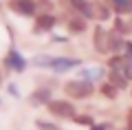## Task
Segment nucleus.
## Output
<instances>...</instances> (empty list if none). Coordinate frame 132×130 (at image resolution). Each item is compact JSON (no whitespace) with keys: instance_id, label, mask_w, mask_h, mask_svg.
Returning <instances> with one entry per match:
<instances>
[{"instance_id":"10","label":"nucleus","mask_w":132,"mask_h":130,"mask_svg":"<svg viewBox=\"0 0 132 130\" xmlns=\"http://www.w3.org/2000/svg\"><path fill=\"white\" fill-rule=\"evenodd\" d=\"M77 75H79V79H86V82L95 84V82H99V79H104L106 71L101 68V66H93V68H81Z\"/></svg>"},{"instance_id":"20","label":"nucleus","mask_w":132,"mask_h":130,"mask_svg":"<svg viewBox=\"0 0 132 130\" xmlns=\"http://www.w3.org/2000/svg\"><path fill=\"white\" fill-rule=\"evenodd\" d=\"M112 5L117 7L119 11H126V0H112Z\"/></svg>"},{"instance_id":"19","label":"nucleus","mask_w":132,"mask_h":130,"mask_svg":"<svg viewBox=\"0 0 132 130\" xmlns=\"http://www.w3.org/2000/svg\"><path fill=\"white\" fill-rule=\"evenodd\" d=\"M126 60H130L132 62V42H126V47H123V53H121Z\"/></svg>"},{"instance_id":"2","label":"nucleus","mask_w":132,"mask_h":130,"mask_svg":"<svg viewBox=\"0 0 132 130\" xmlns=\"http://www.w3.org/2000/svg\"><path fill=\"white\" fill-rule=\"evenodd\" d=\"M48 112H51L53 117H60V119H75L77 117V106L73 102H68V99H53V102H48Z\"/></svg>"},{"instance_id":"18","label":"nucleus","mask_w":132,"mask_h":130,"mask_svg":"<svg viewBox=\"0 0 132 130\" xmlns=\"http://www.w3.org/2000/svg\"><path fill=\"white\" fill-rule=\"evenodd\" d=\"M101 93H104V95H106L108 99H114V97H117V93H119V90L114 88V86H112L110 82H106V84H101Z\"/></svg>"},{"instance_id":"1","label":"nucleus","mask_w":132,"mask_h":130,"mask_svg":"<svg viewBox=\"0 0 132 130\" xmlns=\"http://www.w3.org/2000/svg\"><path fill=\"white\" fill-rule=\"evenodd\" d=\"M64 93L71 99H88L90 95L95 93V84L86 82V79H71V82L64 84Z\"/></svg>"},{"instance_id":"13","label":"nucleus","mask_w":132,"mask_h":130,"mask_svg":"<svg viewBox=\"0 0 132 130\" xmlns=\"http://www.w3.org/2000/svg\"><path fill=\"white\" fill-rule=\"evenodd\" d=\"M68 29H71V33H84L86 31V20L84 18H73L68 22Z\"/></svg>"},{"instance_id":"22","label":"nucleus","mask_w":132,"mask_h":130,"mask_svg":"<svg viewBox=\"0 0 132 130\" xmlns=\"http://www.w3.org/2000/svg\"><path fill=\"white\" fill-rule=\"evenodd\" d=\"M126 128H128V130H132V108L128 110V115H126Z\"/></svg>"},{"instance_id":"24","label":"nucleus","mask_w":132,"mask_h":130,"mask_svg":"<svg viewBox=\"0 0 132 130\" xmlns=\"http://www.w3.org/2000/svg\"><path fill=\"white\" fill-rule=\"evenodd\" d=\"M126 11H132V0H126Z\"/></svg>"},{"instance_id":"11","label":"nucleus","mask_w":132,"mask_h":130,"mask_svg":"<svg viewBox=\"0 0 132 130\" xmlns=\"http://www.w3.org/2000/svg\"><path fill=\"white\" fill-rule=\"evenodd\" d=\"M93 42H95V47H97V51H99V53H110V51H108V33H106L101 27L95 29Z\"/></svg>"},{"instance_id":"15","label":"nucleus","mask_w":132,"mask_h":130,"mask_svg":"<svg viewBox=\"0 0 132 130\" xmlns=\"http://www.w3.org/2000/svg\"><path fill=\"white\" fill-rule=\"evenodd\" d=\"M73 121H75L77 126H86V128H93V126L97 124L93 115H77V117H75V119H73Z\"/></svg>"},{"instance_id":"5","label":"nucleus","mask_w":132,"mask_h":130,"mask_svg":"<svg viewBox=\"0 0 132 130\" xmlns=\"http://www.w3.org/2000/svg\"><path fill=\"white\" fill-rule=\"evenodd\" d=\"M71 5L84 20H93L95 18V5L93 2H88V0H71Z\"/></svg>"},{"instance_id":"6","label":"nucleus","mask_w":132,"mask_h":130,"mask_svg":"<svg viewBox=\"0 0 132 130\" xmlns=\"http://www.w3.org/2000/svg\"><path fill=\"white\" fill-rule=\"evenodd\" d=\"M75 66H79V60H75V57H55L51 64V71H55V73H66V71L75 68Z\"/></svg>"},{"instance_id":"14","label":"nucleus","mask_w":132,"mask_h":130,"mask_svg":"<svg viewBox=\"0 0 132 130\" xmlns=\"http://www.w3.org/2000/svg\"><path fill=\"white\" fill-rule=\"evenodd\" d=\"M53 60H55V57H51V55H35L33 57V64L40 66V68H51Z\"/></svg>"},{"instance_id":"25","label":"nucleus","mask_w":132,"mask_h":130,"mask_svg":"<svg viewBox=\"0 0 132 130\" xmlns=\"http://www.w3.org/2000/svg\"><path fill=\"white\" fill-rule=\"evenodd\" d=\"M0 82H2V77H0Z\"/></svg>"},{"instance_id":"9","label":"nucleus","mask_w":132,"mask_h":130,"mask_svg":"<svg viewBox=\"0 0 132 130\" xmlns=\"http://www.w3.org/2000/svg\"><path fill=\"white\" fill-rule=\"evenodd\" d=\"M108 82L112 84L117 90H126L128 84H130V79H128V75L123 73V71H108Z\"/></svg>"},{"instance_id":"21","label":"nucleus","mask_w":132,"mask_h":130,"mask_svg":"<svg viewBox=\"0 0 132 130\" xmlns=\"http://www.w3.org/2000/svg\"><path fill=\"white\" fill-rule=\"evenodd\" d=\"M88 130H110V124H95L93 128H88Z\"/></svg>"},{"instance_id":"4","label":"nucleus","mask_w":132,"mask_h":130,"mask_svg":"<svg viewBox=\"0 0 132 130\" xmlns=\"http://www.w3.org/2000/svg\"><path fill=\"white\" fill-rule=\"evenodd\" d=\"M5 64H7V68L15 71V73H24V68H27V60H24L15 49H9V53H7V57H5Z\"/></svg>"},{"instance_id":"12","label":"nucleus","mask_w":132,"mask_h":130,"mask_svg":"<svg viewBox=\"0 0 132 130\" xmlns=\"http://www.w3.org/2000/svg\"><path fill=\"white\" fill-rule=\"evenodd\" d=\"M55 16H51V13H42L38 20H35V31H51L53 27H55Z\"/></svg>"},{"instance_id":"8","label":"nucleus","mask_w":132,"mask_h":130,"mask_svg":"<svg viewBox=\"0 0 132 130\" xmlns=\"http://www.w3.org/2000/svg\"><path fill=\"white\" fill-rule=\"evenodd\" d=\"M123 47H126V40L121 37V33L110 31V33H108V51L112 53V55H121V53H123Z\"/></svg>"},{"instance_id":"23","label":"nucleus","mask_w":132,"mask_h":130,"mask_svg":"<svg viewBox=\"0 0 132 130\" xmlns=\"http://www.w3.org/2000/svg\"><path fill=\"white\" fill-rule=\"evenodd\" d=\"M9 93H11V95H18V88H15L13 84H11V86H9Z\"/></svg>"},{"instance_id":"17","label":"nucleus","mask_w":132,"mask_h":130,"mask_svg":"<svg viewBox=\"0 0 132 130\" xmlns=\"http://www.w3.org/2000/svg\"><path fill=\"white\" fill-rule=\"evenodd\" d=\"M95 18H99V20H108V18H110V11L106 9L104 5L95 2Z\"/></svg>"},{"instance_id":"16","label":"nucleus","mask_w":132,"mask_h":130,"mask_svg":"<svg viewBox=\"0 0 132 130\" xmlns=\"http://www.w3.org/2000/svg\"><path fill=\"white\" fill-rule=\"evenodd\" d=\"M35 128H38V130H64V128H60L57 124L46 121V119H35Z\"/></svg>"},{"instance_id":"7","label":"nucleus","mask_w":132,"mask_h":130,"mask_svg":"<svg viewBox=\"0 0 132 130\" xmlns=\"http://www.w3.org/2000/svg\"><path fill=\"white\" fill-rule=\"evenodd\" d=\"M11 9L20 16H33L35 9H38V5H35V0H13Z\"/></svg>"},{"instance_id":"3","label":"nucleus","mask_w":132,"mask_h":130,"mask_svg":"<svg viewBox=\"0 0 132 130\" xmlns=\"http://www.w3.org/2000/svg\"><path fill=\"white\" fill-rule=\"evenodd\" d=\"M48 102H53V95H51V88H46V86H40L29 95L31 106H48Z\"/></svg>"}]
</instances>
